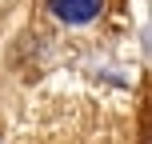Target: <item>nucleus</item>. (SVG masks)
I'll list each match as a JSON object with an SVG mask.
<instances>
[{
	"label": "nucleus",
	"mask_w": 152,
	"mask_h": 144,
	"mask_svg": "<svg viewBox=\"0 0 152 144\" xmlns=\"http://www.w3.org/2000/svg\"><path fill=\"white\" fill-rule=\"evenodd\" d=\"M52 4V12L60 16L64 24H88L100 16V8H104V0H48Z\"/></svg>",
	"instance_id": "f257e3e1"
}]
</instances>
